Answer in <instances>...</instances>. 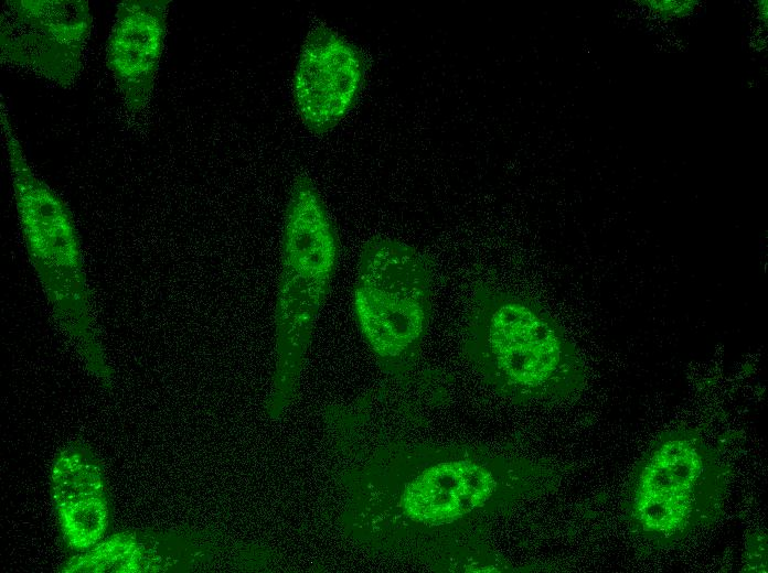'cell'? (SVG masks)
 Masks as SVG:
<instances>
[{
	"instance_id": "7a4b0ae2",
	"label": "cell",
	"mask_w": 768,
	"mask_h": 573,
	"mask_svg": "<svg viewBox=\"0 0 768 573\" xmlns=\"http://www.w3.org/2000/svg\"><path fill=\"white\" fill-rule=\"evenodd\" d=\"M460 349L481 381L514 404L565 401L587 382L576 345L542 305L488 284L473 290Z\"/></svg>"
},
{
	"instance_id": "277c9868",
	"label": "cell",
	"mask_w": 768,
	"mask_h": 573,
	"mask_svg": "<svg viewBox=\"0 0 768 573\" xmlns=\"http://www.w3.org/2000/svg\"><path fill=\"white\" fill-rule=\"evenodd\" d=\"M338 260L333 221L313 182L299 175L290 190L284 219L274 371L265 401L269 420L282 418L296 399Z\"/></svg>"
},
{
	"instance_id": "5b68a950",
	"label": "cell",
	"mask_w": 768,
	"mask_h": 573,
	"mask_svg": "<svg viewBox=\"0 0 768 573\" xmlns=\"http://www.w3.org/2000/svg\"><path fill=\"white\" fill-rule=\"evenodd\" d=\"M729 468L719 452L689 428L662 433L637 464L625 500L631 532L668 549L714 523L725 506Z\"/></svg>"
},
{
	"instance_id": "4fadbf2b",
	"label": "cell",
	"mask_w": 768,
	"mask_h": 573,
	"mask_svg": "<svg viewBox=\"0 0 768 573\" xmlns=\"http://www.w3.org/2000/svg\"><path fill=\"white\" fill-rule=\"evenodd\" d=\"M755 10H756L757 19L761 23L767 24V21H768V1L767 0L756 1Z\"/></svg>"
},
{
	"instance_id": "9c48e42d",
	"label": "cell",
	"mask_w": 768,
	"mask_h": 573,
	"mask_svg": "<svg viewBox=\"0 0 768 573\" xmlns=\"http://www.w3.org/2000/svg\"><path fill=\"white\" fill-rule=\"evenodd\" d=\"M169 0H125L116 11L106 44V63L131 112L145 109L162 56Z\"/></svg>"
},
{
	"instance_id": "8fae6325",
	"label": "cell",
	"mask_w": 768,
	"mask_h": 573,
	"mask_svg": "<svg viewBox=\"0 0 768 573\" xmlns=\"http://www.w3.org/2000/svg\"><path fill=\"white\" fill-rule=\"evenodd\" d=\"M638 3L661 20L685 18L700 6L696 0H641Z\"/></svg>"
},
{
	"instance_id": "ba28073f",
	"label": "cell",
	"mask_w": 768,
	"mask_h": 573,
	"mask_svg": "<svg viewBox=\"0 0 768 573\" xmlns=\"http://www.w3.org/2000/svg\"><path fill=\"white\" fill-rule=\"evenodd\" d=\"M363 78L359 50L328 26L313 29L301 47L292 80L303 125L314 133L337 126L353 107Z\"/></svg>"
},
{
	"instance_id": "52a82bcc",
	"label": "cell",
	"mask_w": 768,
	"mask_h": 573,
	"mask_svg": "<svg viewBox=\"0 0 768 573\" xmlns=\"http://www.w3.org/2000/svg\"><path fill=\"white\" fill-rule=\"evenodd\" d=\"M93 26L85 0H10L1 11L2 63L28 69L62 87L83 68Z\"/></svg>"
},
{
	"instance_id": "8992f818",
	"label": "cell",
	"mask_w": 768,
	"mask_h": 573,
	"mask_svg": "<svg viewBox=\"0 0 768 573\" xmlns=\"http://www.w3.org/2000/svg\"><path fill=\"white\" fill-rule=\"evenodd\" d=\"M433 266L415 247L376 236L362 247L353 291L358 328L387 378L418 367L433 312Z\"/></svg>"
},
{
	"instance_id": "30bf717a",
	"label": "cell",
	"mask_w": 768,
	"mask_h": 573,
	"mask_svg": "<svg viewBox=\"0 0 768 573\" xmlns=\"http://www.w3.org/2000/svg\"><path fill=\"white\" fill-rule=\"evenodd\" d=\"M51 496L71 549L88 551L102 540L109 522V497L100 461L89 447L74 443L56 455Z\"/></svg>"
},
{
	"instance_id": "7c38bea8",
	"label": "cell",
	"mask_w": 768,
	"mask_h": 573,
	"mask_svg": "<svg viewBox=\"0 0 768 573\" xmlns=\"http://www.w3.org/2000/svg\"><path fill=\"white\" fill-rule=\"evenodd\" d=\"M746 571L767 572L766 534L757 533L746 547Z\"/></svg>"
},
{
	"instance_id": "6da1fadb",
	"label": "cell",
	"mask_w": 768,
	"mask_h": 573,
	"mask_svg": "<svg viewBox=\"0 0 768 573\" xmlns=\"http://www.w3.org/2000/svg\"><path fill=\"white\" fill-rule=\"evenodd\" d=\"M322 419L334 527L364 551L435 571L511 569L489 544L490 525L559 479L548 463L512 451L395 431L388 381L350 403L327 406Z\"/></svg>"
},
{
	"instance_id": "3957f363",
	"label": "cell",
	"mask_w": 768,
	"mask_h": 573,
	"mask_svg": "<svg viewBox=\"0 0 768 573\" xmlns=\"http://www.w3.org/2000/svg\"><path fill=\"white\" fill-rule=\"evenodd\" d=\"M1 127L29 260L54 318L90 374L107 382L110 370L97 332L73 214L29 164L6 107L1 108Z\"/></svg>"
}]
</instances>
